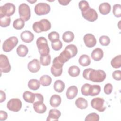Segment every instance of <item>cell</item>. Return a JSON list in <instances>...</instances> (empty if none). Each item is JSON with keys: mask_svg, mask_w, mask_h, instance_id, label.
Instances as JSON below:
<instances>
[{"mask_svg": "<svg viewBox=\"0 0 121 121\" xmlns=\"http://www.w3.org/2000/svg\"><path fill=\"white\" fill-rule=\"evenodd\" d=\"M8 117V114L7 112L5 111L1 110L0 111V120L5 121L7 119Z\"/></svg>", "mask_w": 121, "mask_h": 121, "instance_id": "bcb514c9", "label": "cell"}, {"mask_svg": "<svg viewBox=\"0 0 121 121\" xmlns=\"http://www.w3.org/2000/svg\"><path fill=\"white\" fill-rule=\"evenodd\" d=\"M50 6L48 4L43 2H40L37 4L34 9L35 14L38 16L48 14L50 11Z\"/></svg>", "mask_w": 121, "mask_h": 121, "instance_id": "ba28073f", "label": "cell"}, {"mask_svg": "<svg viewBox=\"0 0 121 121\" xmlns=\"http://www.w3.org/2000/svg\"><path fill=\"white\" fill-rule=\"evenodd\" d=\"M25 26V21L20 18L15 19L13 23V27L17 30H20L22 29Z\"/></svg>", "mask_w": 121, "mask_h": 121, "instance_id": "836d02e7", "label": "cell"}, {"mask_svg": "<svg viewBox=\"0 0 121 121\" xmlns=\"http://www.w3.org/2000/svg\"><path fill=\"white\" fill-rule=\"evenodd\" d=\"M63 64L64 63L60 60L58 57H55L53 59L51 71L54 77H59L62 74Z\"/></svg>", "mask_w": 121, "mask_h": 121, "instance_id": "277c9868", "label": "cell"}, {"mask_svg": "<svg viewBox=\"0 0 121 121\" xmlns=\"http://www.w3.org/2000/svg\"><path fill=\"white\" fill-rule=\"evenodd\" d=\"M18 39L16 36H11L6 39L2 45V49L5 52H9L17 44Z\"/></svg>", "mask_w": 121, "mask_h": 121, "instance_id": "8992f818", "label": "cell"}, {"mask_svg": "<svg viewBox=\"0 0 121 121\" xmlns=\"http://www.w3.org/2000/svg\"><path fill=\"white\" fill-rule=\"evenodd\" d=\"M40 84V81L36 79H32L28 81V86L31 90H36L39 88Z\"/></svg>", "mask_w": 121, "mask_h": 121, "instance_id": "83f0119b", "label": "cell"}, {"mask_svg": "<svg viewBox=\"0 0 121 121\" xmlns=\"http://www.w3.org/2000/svg\"><path fill=\"white\" fill-rule=\"evenodd\" d=\"M78 89L76 86H71L69 87L66 91V96L69 99H74L77 95Z\"/></svg>", "mask_w": 121, "mask_h": 121, "instance_id": "d6986e66", "label": "cell"}, {"mask_svg": "<svg viewBox=\"0 0 121 121\" xmlns=\"http://www.w3.org/2000/svg\"><path fill=\"white\" fill-rule=\"evenodd\" d=\"M11 19L10 17L4 16L0 17V25L2 27H6L9 26Z\"/></svg>", "mask_w": 121, "mask_h": 121, "instance_id": "d590c367", "label": "cell"}, {"mask_svg": "<svg viewBox=\"0 0 121 121\" xmlns=\"http://www.w3.org/2000/svg\"><path fill=\"white\" fill-rule=\"evenodd\" d=\"M33 29L37 33L49 30L51 28L50 22L46 19H42L39 21L35 22L33 24Z\"/></svg>", "mask_w": 121, "mask_h": 121, "instance_id": "7a4b0ae2", "label": "cell"}, {"mask_svg": "<svg viewBox=\"0 0 121 121\" xmlns=\"http://www.w3.org/2000/svg\"><path fill=\"white\" fill-rule=\"evenodd\" d=\"M7 107L9 111L17 112L22 107V102L19 99L12 98L8 101Z\"/></svg>", "mask_w": 121, "mask_h": 121, "instance_id": "9c48e42d", "label": "cell"}, {"mask_svg": "<svg viewBox=\"0 0 121 121\" xmlns=\"http://www.w3.org/2000/svg\"><path fill=\"white\" fill-rule=\"evenodd\" d=\"M52 49L55 51H59L62 47V43L60 40H58L51 43Z\"/></svg>", "mask_w": 121, "mask_h": 121, "instance_id": "b9f144b4", "label": "cell"}, {"mask_svg": "<svg viewBox=\"0 0 121 121\" xmlns=\"http://www.w3.org/2000/svg\"><path fill=\"white\" fill-rule=\"evenodd\" d=\"M99 11L101 14L105 15L109 14L111 11V6L108 2H104L100 4Z\"/></svg>", "mask_w": 121, "mask_h": 121, "instance_id": "ffe728a7", "label": "cell"}, {"mask_svg": "<svg viewBox=\"0 0 121 121\" xmlns=\"http://www.w3.org/2000/svg\"><path fill=\"white\" fill-rule=\"evenodd\" d=\"M40 63L44 66H48L50 64L51 57V56L49 54L47 55H41L40 57Z\"/></svg>", "mask_w": 121, "mask_h": 121, "instance_id": "e575fe53", "label": "cell"}, {"mask_svg": "<svg viewBox=\"0 0 121 121\" xmlns=\"http://www.w3.org/2000/svg\"><path fill=\"white\" fill-rule=\"evenodd\" d=\"M74 38V34L71 31H66L62 35V39L66 43H70L72 42Z\"/></svg>", "mask_w": 121, "mask_h": 121, "instance_id": "4dcf8cb0", "label": "cell"}, {"mask_svg": "<svg viewBox=\"0 0 121 121\" xmlns=\"http://www.w3.org/2000/svg\"><path fill=\"white\" fill-rule=\"evenodd\" d=\"M64 50L70 55L71 58L75 56L78 53L77 47L74 44H71L67 45Z\"/></svg>", "mask_w": 121, "mask_h": 121, "instance_id": "f1b7e54d", "label": "cell"}, {"mask_svg": "<svg viewBox=\"0 0 121 121\" xmlns=\"http://www.w3.org/2000/svg\"><path fill=\"white\" fill-rule=\"evenodd\" d=\"M23 98L26 102L29 103H33L35 98V93L34 94L31 92L26 91L23 94Z\"/></svg>", "mask_w": 121, "mask_h": 121, "instance_id": "7402d4cb", "label": "cell"}, {"mask_svg": "<svg viewBox=\"0 0 121 121\" xmlns=\"http://www.w3.org/2000/svg\"><path fill=\"white\" fill-rule=\"evenodd\" d=\"M42 101H35L33 104V108L38 113H43L46 111V106Z\"/></svg>", "mask_w": 121, "mask_h": 121, "instance_id": "9a60e30c", "label": "cell"}, {"mask_svg": "<svg viewBox=\"0 0 121 121\" xmlns=\"http://www.w3.org/2000/svg\"><path fill=\"white\" fill-rule=\"evenodd\" d=\"M84 42L87 47L92 48L96 44V40L95 36L92 34H86L84 36Z\"/></svg>", "mask_w": 121, "mask_h": 121, "instance_id": "4fadbf2b", "label": "cell"}, {"mask_svg": "<svg viewBox=\"0 0 121 121\" xmlns=\"http://www.w3.org/2000/svg\"><path fill=\"white\" fill-rule=\"evenodd\" d=\"M112 66L115 69H118L121 67V55H118L113 58L111 61Z\"/></svg>", "mask_w": 121, "mask_h": 121, "instance_id": "1f68e13d", "label": "cell"}, {"mask_svg": "<svg viewBox=\"0 0 121 121\" xmlns=\"http://www.w3.org/2000/svg\"><path fill=\"white\" fill-rule=\"evenodd\" d=\"M101 91V86L98 85H91L88 91V95L90 96H95L98 95Z\"/></svg>", "mask_w": 121, "mask_h": 121, "instance_id": "484cf974", "label": "cell"}, {"mask_svg": "<svg viewBox=\"0 0 121 121\" xmlns=\"http://www.w3.org/2000/svg\"><path fill=\"white\" fill-rule=\"evenodd\" d=\"M27 68L32 73H36L38 72L41 68L39 60L36 59L32 60L28 63Z\"/></svg>", "mask_w": 121, "mask_h": 121, "instance_id": "5bb4252c", "label": "cell"}, {"mask_svg": "<svg viewBox=\"0 0 121 121\" xmlns=\"http://www.w3.org/2000/svg\"><path fill=\"white\" fill-rule=\"evenodd\" d=\"M15 11V6L12 3L8 2L0 7V17L4 16L10 17Z\"/></svg>", "mask_w": 121, "mask_h": 121, "instance_id": "5b68a950", "label": "cell"}, {"mask_svg": "<svg viewBox=\"0 0 121 121\" xmlns=\"http://www.w3.org/2000/svg\"><path fill=\"white\" fill-rule=\"evenodd\" d=\"M113 86L111 84L107 83L104 86V92L106 95H110L112 90Z\"/></svg>", "mask_w": 121, "mask_h": 121, "instance_id": "ee69618b", "label": "cell"}, {"mask_svg": "<svg viewBox=\"0 0 121 121\" xmlns=\"http://www.w3.org/2000/svg\"><path fill=\"white\" fill-rule=\"evenodd\" d=\"M20 17L25 21H28L31 17V10L29 6L26 3L21 4L18 7Z\"/></svg>", "mask_w": 121, "mask_h": 121, "instance_id": "52a82bcc", "label": "cell"}, {"mask_svg": "<svg viewBox=\"0 0 121 121\" xmlns=\"http://www.w3.org/2000/svg\"><path fill=\"white\" fill-rule=\"evenodd\" d=\"M99 42L103 46H107L110 43V39L108 36L102 35L99 38Z\"/></svg>", "mask_w": 121, "mask_h": 121, "instance_id": "ab89813d", "label": "cell"}, {"mask_svg": "<svg viewBox=\"0 0 121 121\" xmlns=\"http://www.w3.org/2000/svg\"><path fill=\"white\" fill-rule=\"evenodd\" d=\"M61 98L58 95H53L50 98V104L51 106L53 107H58L61 104Z\"/></svg>", "mask_w": 121, "mask_h": 121, "instance_id": "44dd1931", "label": "cell"}, {"mask_svg": "<svg viewBox=\"0 0 121 121\" xmlns=\"http://www.w3.org/2000/svg\"><path fill=\"white\" fill-rule=\"evenodd\" d=\"M99 120V116L95 112H92L88 114L85 119V121H98Z\"/></svg>", "mask_w": 121, "mask_h": 121, "instance_id": "74e56055", "label": "cell"}, {"mask_svg": "<svg viewBox=\"0 0 121 121\" xmlns=\"http://www.w3.org/2000/svg\"><path fill=\"white\" fill-rule=\"evenodd\" d=\"M78 6L81 12L84 11L90 8L88 2L86 0H81L79 2Z\"/></svg>", "mask_w": 121, "mask_h": 121, "instance_id": "60d3db41", "label": "cell"}, {"mask_svg": "<svg viewBox=\"0 0 121 121\" xmlns=\"http://www.w3.org/2000/svg\"><path fill=\"white\" fill-rule=\"evenodd\" d=\"M69 74L73 77H76L78 76L80 74V69L77 66H70L68 69Z\"/></svg>", "mask_w": 121, "mask_h": 121, "instance_id": "d6a6232c", "label": "cell"}, {"mask_svg": "<svg viewBox=\"0 0 121 121\" xmlns=\"http://www.w3.org/2000/svg\"><path fill=\"white\" fill-rule=\"evenodd\" d=\"M20 37L24 42L30 43L34 40V35L29 31H25L21 33Z\"/></svg>", "mask_w": 121, "mask_h": 121, "instance_id": "2e32d148", "label": "cell"}, {"mask_svg": "<svg viewBox=\"0 0 121 121\" xmlns=\"http://www.w3.org/2000/svg\"><path fill=\"white\" fill-rule=\"evenodd\" d=\"M16 52L19 57H24L28 53V49L26 46L24 44H20L17 48Z\"/></svg>", "mask_w": 121, "mask_h": 121, "instance_id": "603a6c76", "label": "cell"}, {"mask_svg": "<svg viewBox=\"0 0 121 121\" xmlns=\"http://www.w3.org/2000/svg\"><path fill=\"white\" fill-rule=\"evenodd\" d=\"M105 101L100 97H96L93 98L91 101L92 107L100 112H104L106 109V107L104 106Z\"/></svg>", "mask_w": 121, "mask_h": 121, "instance_id": "30bf717a", "label": "cell"}, {"mask_svg": "<svg viewBox=\"0 0 121 121\" xmlns=\"http://www.w3.org/2000/svg\"><path fill=\"white\" fill-rule=\"evenodd\" d=\"M91 85L89 84H85L83 85L81 89V93L83 95L85 96H88V91H89V89L90 86Z\"/></svg>", "mask_w": 121, "mask_h": 121, "instance_id": "7bdbcfd3", "label": "cell"}, {"mask_svg": "<svg viewBox=\"0 0 121 121\" xmlns=\"http://www.w3.org/2000/svg\"><path fill=\"white\" fill-rule=\"evenodd\" d=\"M75 105L80 109H85L88 106L87 101L83 97L78 98L75 101Z\"/></svg>", "mask_w": 121, "mask_h": 121, "instance_id": "cb8c5ba5", "label": "cell"}, {"mask_svg": "<svg viewBox=\"0 0 121 121\" xmlns=\"http://www.w3.org/2000/svg\"><path fill=\"white\" fill-rule=\"evenodd\" d=\"M0 102L2 103L3 102L5 101L6 100V94L4 91H3L1 90L0 91Z\"/></svg>", "mask_w": 121, "mask_h": 121, "instance_id": "7dc6e473", "label": "cell"}, {"mask_svg": "<svg viewBox=\"0 0 121 121\" xmlns=\"http://www.w3.org/2000/svg\"><path fill=\"white\" fill-rule=\"evenodd\" d=\"M78 62L80 65L85 67L90 64L91 60L88 55L86 54H83L79 57Z\"/></svg>", "mask_w": 121, "mask_h": 121, "instance_id": "d4e9b609", "label": "cell"}, {"mask_svg": "<svg viewBox=\"0 0 121 121\" xmlns=\"http://www.w3.org/2000/svg\"><path fill=\"white\" fill-rule=\"evenodd\" d=\"M83 76L85 79L94 82H102L105 79L106 75L103 70H95L88 68L83 71Z\"/></svg>", "mask_w": 121, "mask_h": 121, "instance_id": "6da1fadb", "label": "cell"}, {"mask_svg": "<svg viewBox=\"0 0 121 121\" xmlns=\"http://www.w3.org/2000/svg\"><path fill=\"white\" fill-rule=\"evenodd\" d=\"M61 112L59 110L56 109H51L49 111V114L47 118L46 121H58Z\"/></svg>", "mask_w": 121, "mask_h": 121, "instance_id": "e0dca14e", "label": "cell"}, {"mask_svg": "<svg viewBox=\"0 0 121 121\" xmlns=\"http://www.w3.org/2000/svg\"><path fill=\"white\" fill-rule=\"evenodd\" d=\"M28 1L29 2H30V3H35V2L36 1V0H35V1H29V0H28Z\"/></svg>", "mask_w": 121, "mask_h": 121, "instance_id": "681fc988", "label": "cell"}, {"mask_svg": "<svg viewBox=\"0 0 121 121\" xmlns=\"http://www.w3.org/2000/svg\"><path fill=\"white\" fill-rule=\"evenodd\" d=\"M48 37L49 40L52 42H54L57 40H59L60 35L58 32L56 31H52L48 35Z\"/></svg>", "mask_w": 121, "mask_h": 121, "instance_id": "f35d334b", "label": "cell"}, {"mask_svg": "<svg viewBox=\"0 0 121 121\" xmlns=\"http://www.w3.org/2000/svg\"><path fill=\"white\" fill-rule=\"evenodd\" d=\"M112 12L114 16L116 17H121V5L119 4H116L113 6Z\"/></svg>", "mask_w": 121, "mask_h": 121, "instance_id": "8d00e7d4", "label": "cell"}, {"mask_svg": "<svg viewBox=\"0 0 121 121\" xmlns=\"http://www.w3.org/2000/svg\"><path fill=\"white\" fill-rule=\"evenodd\" d=\"M82 17L86 20L90 22H94L98 18V14L96 11L92 8H89L86 10L81 12Z\"/></svg>", "mask_w": 121, "mask_h": 121, "instance_id": "8fae6325", "label": "cell"}, {"mask_svg": "<svg viewBox=\"0 0 121 121\" xmlns=\"http://www.w3.org/2000/svg\"><path fill=\"white\" fill-rule=\"evenodd\" d=\"M53 88L55 91L58 93H61L65 88V84L62 80H57L54 82Z\"/></svg>", "mask_w": 121, "mask_h": 121, "instance_id": "4316f807", "label": "cell"}, {"mask_svg": "<svg viewBox=\"0 0 121 121\" xmlns=\"http://www.w3.org/2000/svg\"><path fill=\"white\" fill-rule=\"evenodd\" d=\"M40 82L43 86H49L52 83V78L47 75H44L40 77Z\"/></svg>", "mask_w": 121, "mask_h": 121, "instance_id": "f546056e", "label": "cell"}, {"mask_svg": "<svg viewBox=\"0 0 121 121\" xmlns=\"http://www.w3.org/2000/svg\"><path fill=\"white\" fill-rule=\"evenodd\" d=\"M70 1V0H58V2L60 3V4L63 6L67 5Z\"/></svg>", "mask_w": 121, "mask_h": 121, "instance_id": "c3c4849f", "label": "cell"}, {"mask_svg": "<svg viewBox=\"0 0 121 121\" xmlns=\"http://www.w3.org/2000/svg\"><path fill=\"white\" fill-rule=\"evenodd\" d=\"M36 45L41 55H47L49 54L50 49L47 39L43 36L39 37L36 40Z\"/></svg>", "mask_w": 121, "mask_h": 121, "instance_id": "3957f363", "label": "cell"}, {"mask_svg": "<svg viewBox=\"0 0 121 121\" xmlns=\"http://www.w3.org/2000/svg\"><path fill=\"white\" fill-rule=\"evenodd\" d=\"M112 76L113 78L116 80H121V71L120 70H115L112 72Z\"/></svg>", "mask_w": 121, "mask_h": 121, "instance_id": "f6af8a7d", "label": "cell"}, {"mask_svg": "<svg viewBox=\"0 0 121 121\" xmlns=\"http://www.w3.org/2000/svg\"><path fill=\"white\" fill-rule=\"evenodd\" d=\"M104 52L102 49L100 48L95 49L91 53V57L95 61H97L100 60L103 57Z\"/></svg>", "mask_w": 121, "mask_h": 121, "instance_id": "ac0fdd59", "label": "cell"}, {"mask_svg": "<svg viewBox=\"0 0 121 121\" xmlns=\"http://www.w3.org/2000/svg\"><path fill=\"white\" fill-rule=\"evenodd\" d=\"M0 71L3 73H8L11 70V66L9 59L6 55H0Z\"/></svg>", "mask_w": 121, "mask_h": 121, "instance_id": "7c38bea8", "label": "cell"}]
</instances>
